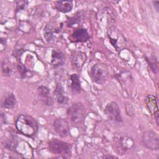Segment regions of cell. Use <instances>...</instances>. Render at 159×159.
I'll list each match as a JSON object with an SVG mask.
<instances>
[{
	"mask_svg": "<svg viewBox=\"0 0 159 159\" xmlns=\"http://www.w3.org/2000/svg\"><path fill=\"white\" fill-rule=\"evenodd\" d=\"M66 114L68 119L74 125L79 126L84 123L86 111L81 102H76L68 108Z\"/></svg>",
	"mask_w": 159,
	"mask_h": 159,
	"instance_id": "7a4b0ae2",
	"label": "cell"
},
{
	"mask_svg": "<svg viewBox=\"0 0 159 159\" xmlns=\"http://www.w3.org/2000/svg\"><path fill=\"white\" fill-rule=\"evenodd\" d=\"M27 3V2L24 1H17L16 2V10H17V11L24 9Z\"/></svg>",
	"mask_w": 159,
	"mask_h": 159,
	"instance_id": "d4e9b609",
	"label": "cell"
},
{
	"mask_svg": "<svg viewBox=\"0 0 159 159\" xmlns=\"http://www.w3.org/2000/svg\"><path fill=\"white\" fill-rule=\"evenodd\" d=\"M16 104V99L13 93L9 94L5 98L2 102V106L6 109H13Z\"/></svg>",
	"mask_w": 159,
	"mask_h": 159,
	"instance_id": "d6986e66",
	"label": "cell"
},
{
	"mask_svg": "<svg viewBox=\"0 0 159 159\" xmlns=\"http://www.w3.org/2000/svg\"><path fill=\"white\" fill-rule=\"evenodd\" d=\"M65 62V57L63 52L53 50L51 55V64L55 67H58L64 65Z\"/></svg>",
	"mask_w": 159,
	"mask_h": 159,
	"instance_id": "5bb4252c",
	"label": "cell"
},
{
	"mask_svg": "<svg viewBox=\"0 0 159 159\" xmlns=\"http://www.w3.org/2000/svg\"><path fill=\"white\" fill-rule=\"evenodd\" d=\"M119 145L120 148L124 152L130 149L134 145L133 139L128 136H123L119 140Z\"/></svg>",
	"mask_w": 159,
	"mask_h": 159,
	"instance_id": "ac0fdd59",
	"label": "cell"
},
{
	"mask_svg": "<svg viewBox=\"0 0 159 159\" xmlns=\"http://www.w3.org/2000/svg\"><path fill=\"white\" fill-rule=\"evenodd\" d=\"M48 148L52 153L61 155L66 158L65 155H70L71 153V146L70 143L66 142L57 139H53L48 142Z\"/></svg>",
	"mask_w": 159,
	"mask_h": 159,
	"instance_id": "277c9868",
	"label": "cell"
},
{
	"mask_svg": "<svg viewBox=\"0 0 159 159\" xmlns=\"http://www.w3.org/2000/svg\"><path fill=\"white\" fill-rule=\"evenodd\" d=\"M87 59L86 55L81 51H73L71 53L70 60L72 66L77 69H81Z\"/></svg>",
	"mask_w": 159,
	"mask_h": 159,
	"instance_id": "30bf717a",
	"label": "cell"
},
{
	"mask_svg": "<svg viewBox=\"0 0 159 159\" xmlns=\"http://www.w3.org/2000/svg\"><path fill=\"white\" fill-rule=\"evenodd\" d=\"M6 40L4 42H3V38H1V51H3L5 48H6V46H4V45H6Z\"/></svg>",
	"mask_w": 159,
	"mask_h": 159,
	"instance_id": "484cf974",
	"label": "cell"
},
{
	"mask_svg": "<svg viewBox=\"0 0 159 159\" xmlns=\"http://www.w3.org/2000/svg\"><path fill=\"white\" fill-rule=\"evenodd\" d=\"M146 61H147L148 64L149 65L150 68L152 69V70L157 73L158 71V60L156 56H152L151 57H145Z\"/></svg>",
	"mask_w": 159,
	"mask_h": 159,
	"instance_id": "ffe728a7",
	"label": "cell"
},
{
	"mask_svg": "<svg viewBox=\"0 0 159 159\" xmlns=\"http://www.w3.org/2000/svg\"><path fill=\"white\" fill-rule=\"evenodd\" d=\"M142 140L146 148L152 150H158L159 138L155 132L151 130H145L142 135Z\"/></svg>",
	"mask_w": 159,
	"mask_h": 159,
	"instance_id": "52a82bcc",
	"label": "cell"
},
{
	"mask_svg": "<svg viewBox=\"0 0 159 159\" xmlns=\"http://www.w3.org/2000/svg\"><path fill=\"white\" fill-rule=\"evenodd\" d=\"M17 70L21 76L22 78H24L27 76V70L26 68L24 66L23 64L22 63H18L17 65Z\"/></svg>",
	"mask_w": 159,
	"mask_h": 159,
	"instance_id": "603a6c76",
	"label": "cell"
},
{
	"mask_svg": "<svg viewBox=\"0 0 159 159\" xmlns=\"http://www.w3.org/2000/svg\"><path fill=\"white\" fill-rule=\"evenodd\" d=\"M54 96L58 104H66L68 102V98L65 94L63 86L60 83L56 84L54 90Z\"/></svg>",
	"mask_w": 159,
	"mask_h": 159,
	"instance_id": "4fadbf2b",
	"label": "cell"
},
{
	"mask_svg": "<svg viewBox=\"0 0 159 159\" xmlns=\"http://www.w3.org/2000/svg\"><path fill=\"white\" fill-rule=\"evenodd\" d=\"M145 103L148 111L152 115L158 112V99L153 95H148L145 98Z\"/></svg>",
	"mask_w": 159,
	"mask_h": 159,
	"instance_id": "9a60e30c",
	"label": "cell"
},
{
	"mask_svg": "<svg viewBox=\"0 0 159 159\" xmlns=\"http://www.w3.org/2000/svg\"><path fill=\"white\" fill-rule=\"evenodd\" d=\"M16 129L21 134L32 137L38 132L39 125L37 120L31 116L22 114L19 115L15 122Z\"/></svg>",
	"mask_w": 159,
	"mask_h": 159,
	"instance_id": "6da1fadb",
	"label": "cell"
},
{
	"mask_svg": "<svg viewBox=\"0 0 159 159\" xmlns=\"http://www.w3.org/2000/svg\"><path fill=\"white\" fill-rule=\"evenodd\" d=\"M55 8L62 13H68L71 11L73 8L72 1H57L55 3Z\"/></svg>",
	"mask_w": 159,
	"mask_h": 159,
	"instance_id": "2e32d148",
	"label": "cell"
},
{
	"mask_svg": "<svg viewBox=\"0 0 159 159\" xmlns=\"http://www.w3.org/2000/svg\"><path fill=\"white\" fill-rule=\"evenodd\" d=\"M70 88L73 94H78L81 92V87L79 76L76 73H73L70 76Z\"/></svg>",
	"mask_w": 159,
	"mask_h": 159,
	"instance_id": "e0dca14e",
	"label": "cell"
},
{
	"mask_svg": "<svg viewBox=\"0 0 159 159\" xmlns=\"http://www.w3.org/2000/svg\"><path fill=\"white\" fill-rule=\"evenodd\" d=\"M37 93L41 101L47 106H51L53 104V100L50 96V89L45 86L41 85L37 88Z\"/></svg>",
	"mask_w": 159,
	"mask_h": 159,
	"instance_id": "8fae6325",
	"label": "cell"
},
{
	"mask_svg": "<svg viewBox=\"0 0 159 159\" xmlns=\"http://www.w3.org/2000/svg\"><path fill=\"white\" fill-rule=\"evenodd\" d=\"M104 158H117V157H116L115 156H112V155H105V156H104Z\"/></svg>",
	"mask_w": 159,
	"mask_h": 159,
	"instance_id": "f1b7e54d",
	"label": "cell"
},
{
	"mask_svg": "<svg viewBox=\"0 0 159 159\" xmlns=\"http://www.w3.org/2000/svg\"><path fill=\"white\" fill-rule=\"evenodd\" d=\"M80 16H80V14H77L75 16L71 17L67 23V26L68 27H73L75 25L80 23L81 20Z\"/></svg>",
	"mask_w": 159,
	"mask_h": 159,
	"instance_id": "7402d4cb",
	"label": "cell"
},
{
	"mask_svg": "<svg viewBox=\"0 0 159 159\" xmlns=\"http://www.w3.org/2000/svg\"><path fill=\"white\" fill-rule=\"evenodd\" d=\"M1 69L3 74L6 76H9L11 75L12 72V68L10 65V63L8 61L4 59L2 61L1 63Z\"/></svg>",
	"mask_w": 159,
	"mask_h": 159,
	"instance_id": "44dd1931",
	"label": "cell"
},
{
	"mask_svg": "<svg viewBox=\"0 0 159 159\" xmlns=\"http://www.w3.org/2000/svg\"><path fill=\"white\" fill-rule=\"evenodd\" d=\"M104 113L107 117L112 121L119 123L122 122L120 108L118 104L114 101H111L106 106Z\"/></svg>",
	"mask_w": 159,
	"mask_h": 159,
	"instance_id": "ba28073f",
	"label": "cell"
},
{
	"mask_svg": "<svg viewBox=\"0 0 159 159\" xmlns=\"http://www.w3.org/2000/svg\"><path fill=\"white\" fill-rule=\"evenodd\" d=\"M71 39L74 42H86L90 39V36L86 29L80 27L73 31Z\"/></svg>",
	"mask_w": 159,
	"mask_h": 159,
	"instance_id": "7c38bea8",
	"label": "cell"
},
{
	"mask_svg": "<svg viewBox=\"0 0 159 159\" xmlns=\"http://www.w3.org/2000/svg\"><path fill=\"white\" fill-rule=\"evenodd\" d=\"M107 35L111 43L117 51H121L125 48L126 40L124 35L116 27H110L107 31Z\"/></svg>",
	"mask_w": 159,
	"mask_h": 159,
	"instance_id": "5b68a950",
	"label": "cell"
},
{
	"mask_svg": "<svg viewBox=\"0 0 159 159\" xmlns=\"http://www.w3.org/2000/svg\"><path fill=\"white\" fill-rule=\"evenodd\" d=\"M89 76L95 83L98 84H104L108 80L109 76L108 67L104 63H97L91 67Z\"/></svg>",
	"mask_w": 159,
	"mask_h": 159,
	"instance_id": "3957f363",
	"label": "cell"
},
{
	"mask_svg": "<svg viewBox=\"0 0 159 159\" xmlns=\"http://www.w3.org/2000/svg\"><path fill=\"white\" fill-rule=\"evenodd\" d=\"M125 111H126V112H127V114L130 116V117H132L135 114V111H134V107H132V106L128 103L127 104H125Z\"/></svg>",
	"mask_w": 159,
	"mask_h": 159,
	"instance_id": "cb8c5ba5",
	"label": "cell"
},
{
	"mask_svg": "<svg viewBox=\"0 0 159 159\" xmlns=\"http://www.w3.org/2000/svg\"><path fill=\"white\" fill-rule=\"evenodd\" d=\"M154 116H155V121H156V123L157 124V125H158V112H156L155 114H154Z\"/></svg>",
	"mask_w": 159,
	"mask_h": 159,
	"instance_id": "83f0119b",
	"label": "cell"
},
{
	"mask_svg": "<svg viewBox=\"0 0 159 159\" xmlns=\"http://www.w3.org/2000/svg\"><path fill=\"white\" fill-rule=\"evenodd\" d=\"M152 2H153V6H154V7L155 8V9H156V11H157V12H158V9H159V8H158V4H159V2H158V1H152Z\"/></svg>",
	"mask_w": 159,
	"mask_h": 159,
	"instance_id": "4316f807",
	"label": "cell"
},
{
	"mask_svg": "<svg viewBox=\"0 0 159 159\" xmlns=\"http://www.w3.org/2000/svg\"><path fill=\"white\" fill-rule=\"evenodd\" d=\"M53 129L56 133L61 138L66 137L70 134V126L68 121L63 118H57L53 121Z\"/></svg>",
	"mask_w": 159,
	"mask_h": 159,
	"instance_id": "9c48e42d",
	"label": "cell"
},
{
	"mask_svg": "<svg viewBox=\"0 0 159 159\" xmlns=\"http://www.w3.org/2000/svg\"><path fill=\"white\" fill-rule=\"evenodd\" d=\"M62 31L61 25L55 22H49L46 24L43 29V37L48 42H52L61 35Z\"/></svg>",
	"mask_w": 159,
	"mask_h": 159,
	"instance_id": "8992f818",
	"label": "cell"
}]
</instances>
